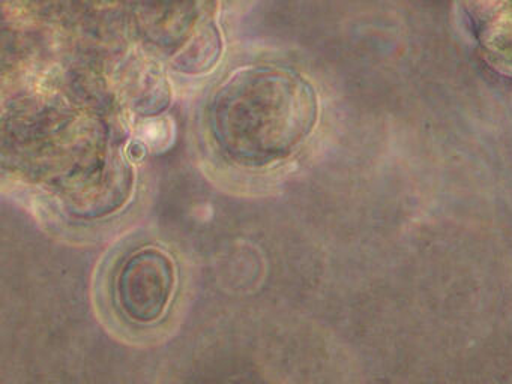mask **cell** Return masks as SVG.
Returning a JSON list of instances; mask_svg holds the SVG:
<instances>
[{
    "mask_svg": "<svg viewBox=\"0 0 512 384\" xmlns=\"http://www.w3.org/2000/svg\"><path fill=\"white\" fill-rule=\"evenodd\" d=\"M230 96L215 110V137L242 164L260 167L287 158L316 125V98L299 81L283 96Z\"/></svg>",
    "mask_w": 512,
    "mask_h": 384,
    "instance_id": "cell-1",
    "label": "cell"
},
{
    "mask_svg": "<svg viewBox=\"0 0 512 384\" xmlns=\"http://www.w3.org/2000/svg\"><path fill=\"white\" fill-rule=\"evenodd\" d=\"M176 285L178 276L172 258L148 246L122 263L116 276V302L128 320L149 326L169 311Z\"/></svg>",
    "mask_w": 512,
    "mask_h": 384,
    "instance_id": "cell-2",
    "label": "cell"
},
{
    "mask_svg": "<svg viewBox=\"0 0 512 384\" xmlns=\"http://www.w3.org/2000/svg\"><path fill=\"white\" fill-rule=\"evenodd\" d=\"M487 59L512 75V0H463Z\"/></svg>",
    "mask_w": 512,
    "mask_h": 384,
    "instance_id": "cell-3",
    "label": "cell"
}]
</instances>
